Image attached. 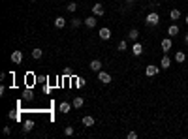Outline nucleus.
<instances>
[{
	"instance_id": "nucleus-1",
	"label": "nucleus",
	"mask_w": 188,
	"mask_h": 139,
	"mask_svg": "<svg viewBox=\"0 0 188 139\" xmlns=\"http://www.w3.org/2000/svg\"><path fill=\"white\" fill-rule=\"evenodd\" d=\"M145 23H147L149 26H156V25L160 23V15H158L156 12H151V13L147 15V19H145Z\"/></svg>"
},
{
	"instance_id": "nucleus-2",
	"label": "nucleus",
	"mask_w": 188,
	"mask_h": 139,
	"mask_svg": "<svg viewBox=\"0 0 188 139\" xmlns=\"http://www.w3.org/2000/svg\"><path fill=\"white\" fill-rule=\"evenodd\" d=\"M98 81H102V85H107V83H111V75H109L107 71H98Z\"/></svg>"
},
{
	"instance_id": "nucleus-3",
	"label": "nucleus",
	"mask_w": 188,
	"mask_h": 139,
	"mask_svg": "<svg viewBox=\"0 0 188 139\" xmlns=\"http://www.w3.org/2000/svg\"><path fill=\"white\" fill-rule=\"evenodd\" d=\"M12 62L13 64H21V62H23V51H13L12 53Z\"/></svg>"
},
{
	"instance_id": "nucleus-4",
	"label": "nucleus",
	"mask_w": 188,
	"mask_h": 139,
	"mask_svg": "<svg viewBox=\"0 0 188 139\" xmlns=\"http://www.w3.org/2000/svg\"><path fill=\"white\" fill-rule=\"evenodd\" d=\"M92 13H94V15H98V17H102V15L105 13V9H104V6H102V4H94V6H92Z\"/></svg>"
},
{
	"instance_id": "nucleus-5",
	"label": "nucleus",
	"mask_w": 188,
	"mask_h": 139,
	"mask_svg": "<svg viewBox=\"0 0 188 139\" xmlns=\"http://www.w3.org/2000/svg\"><path fill=\"white\" fill-rule=\"evenodd\" d=\"M158 66H152V64H151V66H147V70H145V73H147V77H154V75H156V73H158Z\"/></svg>"
},
{
	"instance_id": "nucleus-6",
	"label": "nucleus",
	"mask_w": 188,
	"mask_h": 139,
	"mask_svg": "<svg viewBox=\"0 0 188 139\" xmlns=\"http://www.w3.org/2000/svg\"><path fill=\"white\" fill-rule=\"evenodd\" d=\"M171 45H173V43H171L169 38H164V40H162V51H164V53H168V51L171 49Z\"/></svg>"
},
{
	"instance_id": "nucleus-7",
	"label": "nucleus",
	"mask_w": 188,
	"mask_h": 139,
	"mask_svg": "<svg viewBox=\"0 0 188 139\" xmlns=\"http://www.w3.org/2000/svg\"><path fill=\"white\" fill-rule=\"evenodd\" d=\"M98 36H100V38H102L104 41H107L109 38H111V30H109V28H102V30H100V34H98Z\"/></svg>"
},
{
	"instance_id": "nucleus-8",
	"label": "nucleus",
	"mask_w": 188,
	"mask_h": 139,
	"mask_svg": "<svg viewBox=\"0 0 188 139\" xmlns=\"http://www.w3.org/2000/svg\"><path fill=\"white\" fill-rule=\"evenodd\" d=\"M160 66H162V70H168V68L171 66V58H169L168 55H164V57H162V64H160Z\"/></svg>"
},
{
	"instance_id": "nucleus-9",
	"label": "nucleus",
	"mask_w": 188,
	"mask_h": 139,
	"mask_svg": "<svg viewBox=\"0 0 188 139\" xmlns=\"http://www.w3.org/2000/svg\"><path fill=\"white\" fill-rule=\"evenodd\" d=\"M132 53H134V57H139L143 53V45L141 43H134V45H132Z\"/></svg>"
},
{
	"instance_id": "nucleus-10",
	"label": "nucleus",
	"mask_w": 188,
	"mask_h": 139,
	"mask_svg": "<svg viewBox=\"0 0 188 139\" xmlns=\"http://www.w3.org/2000/svg\"><path fill=\"white\" fill-rule=\"evenodd\" d=\"M90 70H92V71H100V70H102V62L98 60V58H94V60L90 62Z\"/></svg>"
},
{
	"instance_id": "nucleus-11",
	"label": "nucleus",
	"mask_w": 188,
	"mask_h": 139,
	"mask_svg": "<svg viewBox=\"0 0 188 139\" xmlns=\"http://www.w3.org/2000/svg\"><path fill=\"white\" fill-rule=\"evenodd\" d=\"M184 60H186V55H184L183 51H177V53H175V62H179V64H183Z\"/></svg>"
},
{
	"instance_id": "nucleus-12",
	"label": "nucleus",
	"mask_w": 188,
	"mask_h": 139,
	"mask_svg": "<svg viewBox=\"0 0 188 139\" xmlns=\"http://www.w3.org/2000/svg\"><path fill=\"white\" fill-rule=\"evenodd\" d=\"M83 103H85V100L81 98V96H77V98H73V102H72V105H73V107H77V109H79V107H83Z\"/></svg>"
},
{
	"instance_id": "nucleus-13",
	"label": "nucleus",
	"mask_w": 188,
	"mask_h": 139,
	"mask_svg": "<svg viewBox=\"0 0 188 139\" xmlns=\"http://www.w3.org/2000/svg\"><path fill=\"white\" fill-rule=\"evenodd\" d=\"M59 109H60V113H70V109H72V105H70L68 102H62V103L59 105Z\"/></svg>"
},
{
	"instance_id": "nucleus-14",
	"label": "nucleus",
	"mask_w": 188,
	"mask_h": 139,
	"mask_svg": "<svg viewBox=\"0 0 188 139\" xmlns=\"http://www.w3.org/2000/svg\"><path fill=\"white\" fill-rule=\"evenodd\" d=\"M55 26H57V28H64L66 26V19L64 17H57V19H55Z\"/></svg>"
},
{
	"instance_id": "nucleus-15",
	"label": "nucleus",
	"mask_w": 188,
	"mask_h": 139,
	"mask_svg": "<svg viewBox=\"0 0 188 139\" xmlns=\"http://www.w3.org/2000/svg\"><path fill=\"white\" fill-rule=\"evenodd\" d=\"M32 57H34L36 60H40V58L43 57V51H41L40 47H36V49H32Z\"/></svg>"
},
{
	"instance_id": "nucleus-16",
	"label": "nucleus",
	"mask_w": 188,
	"mask_h": 139,
	"mask_svg": "<svg viewBox=\"0 0 188 139\" xmlns=\"http://www.w3.org/2000/svg\"><path fill=\"white\" fill-rule=\"evenodd\" d=\"M32 128H34V122L32 120H25V124H23V132L27 134V132H30Z\"/></svg>"
},
{
	"instance_id": "nucleus-17",
	"label": "nucleus",
	"mask_w": 188,
	"mask_h": 139,
	"mask_svg": "<svg viewBox=\"0 0 188 139\" xmlns=\"http://www.w3.org/2000/svg\"><path fill=\"white\" fill-rule=\"evenodd\" d=\"M85 25H87L88 28H94V26H96V17H87Z\"/></svg>"
},
{
	"instance_id": "nucleus-18",
	"label": "nucleus",
	"mask_w": 188,
	"mask_h": 139,
	"mask_svg": "<svg viewBox=\"0 0 188 139\" xmlns=\"http://www.w3.org/2000/svg\"><path fill=\"white\" fill-rule=\"evenodd\" d=\"M128 38H130L132 41H136V40L139 38V32H137V28H132V30H130V34H128Z\"/></svg>"
},
{
	"instance_id": "nucleus-19",
	"label": "nucleus",
	"mask_w": 188,
	"mask_h": 139,
	"mask_svg": "<svg viewBox=\"0 0 188 139\" xmlns=\"http://www.w3.org/2000/svg\"><path fill=\"white\" fill-rule=\"evenodd\" d=\"M168 34H169V36H177V34H179V26H177V25H171V26L168 28Z\"/></svg>"
},
{
	"instance_id": "nucleus-20",
	"label": "nucleus",
	"mask_w": 188,
	"mask_h": 139,
	"mask_svg": "<svg viewBox=\"0 0 188 139\" xmlns=\"http://www.w3.org/2000/svg\"><path fill=\"white\" fill-rule=\"evenodd\" d=\"M83 124H85L87 128H88V126H94V119H92V116H88V115H87V116H83Z\"/></svg>"
},
{
	"instance_id": "nucleus-21",
	"label": "nucleus",
	"mask_w": 188,
	"mask_h": 139,
	"mask_svg": "<svg viewBox=\"0 0 188 139\" xmlns=\"http://www.w3.org/2000/svg\"><path fill=\"white\" fill-rule=\"evenodd\" d=\"M169 17H171L173 21H179V19H181V12H179V9H171V13H169Z\"/></svg>"
},
{
	"instance_id": "nucleus-22",
	"label": "nucleus",
	"mask_w": 188,
	"mask_h": 139,
	"mask_svg": "<svg viewBox=\"0 0 188 139\" xmlns=\"http://www.w3.org/2000/svg\"><path fill=\"white\" fill-rule=\"evenodd\" d=\"M66 9H68V12H70V13H73V12H75V9H77V4H75V2H70L68 6H66Z\"/></svg>"
},
{
	"instance_id": "nucleus-23",
	"label": "nucleus",
	"mask_w": 188,
	"mask_h": 139,
	"mask_svg": "<svg viewBox=\"0 0 188 139\" xmlns=\"http://www.w3.org/2000/svg\"><path fill=\"white\" fill-rule=\"evenodd\" d=\"M64 134H66V135H73V128H72V126H66V128H64Z\"/></svg>"
},
{
	"instance_id": "nucleus-24",
	"label": "nucleus",
	"mask_w": 188,
	"mask_h": 139,
	"mask_svg": "<svg viewBox=\"0 0 188 139\" xmlns=\"http://www.w3.org/2000/svg\"><path fill=\"white\" fill-rule=\"evenodd\" d=\"M128 49V43H126V41H120V43H119V51H126Z\"/></svg>"
},
{
	"instance_id": "nucleus-25",
	"label": "nucleus",
	"mask_w": 188,
	"mask_h": 139,
	"mask_svg": "<svg viewBox=\"0 0 188 139\" xmlns=\"http://www.w3.org/2000/svg\"><path fill=\"white\" fill-rule=\"evenodd\" d=\"M81 23H83V21H81V19H72V26H75V28H77V26H79Z\"/></svg>"
},
{
	"instance_id": "nucleus-26",
	"label": "nucleus",
	"mask_w": 188,
	"mask_h": 139,
	"mask_svg": "<svg viewBox=\"0 0 188 139\" xmlns=\"http://www.w3.org/2000/svg\"><path fill=\"white\" fill-rule=\"evenodd\" d=\"M25 100H28V102L32 100V92L30 90H25Z\"/></svg>"
},
{
	"instance_id": "nucleus-27",
	"label": "nucleus",
	"mask_w": 188,
	"mask_h": 139,
	"mask_svg": "<svg viewBox=\"0 0 188 139\" xmlns=\"http://www.w3.org/2000/svg\"><path fill=\"white\" fill-rule=\"evenodd\" d=\"M128 139H137V134H136V132H130V134H128Z\"/></svg>"
},
{
	"instance_id": "nucleus-28",
	"label": "nucleus",
	"mask_w": 188,
	"mask_h": 139,
	"mask_svg": "<svg viewBox=\"0 0 188 139\" xmlns=\"http://www.w3.org/2000/svg\"><path fill=\"white\" fill-rule=\"evenodd\" d=\"M4 134H6V135H9V134H12V130H9V126H4Z\"/></svg>"
},
{
	"instance_id": "nucleus-29",
	"label": "nucleus",
	"mask_w": 188,
	"mask_h": 139,
	"mask_svg": "<svg viewBox=\"0 0 188 139\" xmlns=\"http://www.w3.org/2000/svg\"><path fill=\"white\" fill-rule=\"evenodd\" d=\"M184 43H188V34H186V36H184Z\"/></svg>"
},
{
	"instance_id": "nucleus-30",
	"label": "nucleus",
	"mask_w": 188,
	"mask_h": 139,
	"mask_svg": "<svg viewBox=\"0 0 188 139\" xmlns=\"http://www.w3.org/2000/svg\"><path fill=\"white\" fill-rule=\"evenodd\" d=\"M184 23H186V25H188V15H186V21H184Z\"/></svg>"
},
{
	"instance_id": "nucleus-31",
	"label": "nucleus",
	"mask_w": 188,
	"mask_h": 139,
	"mask_svg": "<svg viewBox=\"0 0 188 139\" xmlns=\"http://www.w3.org/2000/svg\"><path fill=\"white\" fill-rule=\"evenodd\" d=\"M126 2H136V0H126Z\"/></svg>"
}]
</instances>
